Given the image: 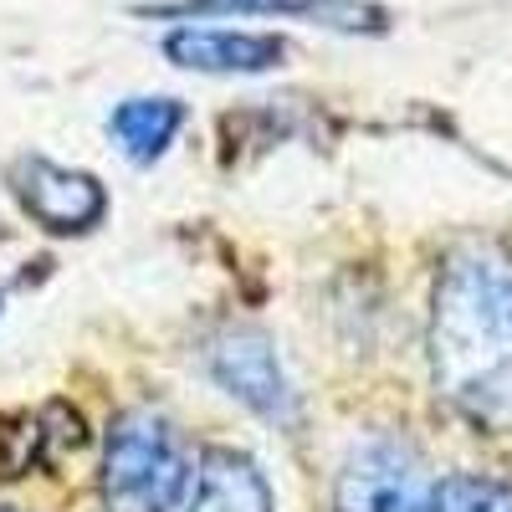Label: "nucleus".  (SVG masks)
Listing matches in <instances>:
<instances>
[{
    "mask_svg": "<svg viewBox=\"0 0 512 512\" xmlns=\"http://www.w3.org/2000/svg\"><path fill=\"white\" fill-rule=\"evenodd\" d=\"M431 384L472 431H512V251L497 241H456L431 282L425 318Z\"/></svg>",
    "mask_w": 512,
    "mask_h": 512,
    "instance_id": "obj_1",
    "label": "nucleus"
},
{
    "mask_svg": "<svg viewBox=\"0 0 512 512\" xmlns=\"http://www.w3.org/2000/svg\"><path fill=\"white\" fill-rule=\"evenodd\" d=\"M195 472V446L159 405H123L108 420L98 456L103 512H180Z\"/></svg>",
    "mask_w": 512,
    "mask_h": 512,
    "instance_id": "obj_2",
    "label": "nucleus"
},
{
    "mask_svg": "<svg viewBox=\"0 0 512 512\" xmlns=\"http://www.w3.org/2000/svg\"><path fill=\"white\" fill-rule=\"evenodd\" d=\"M200 364L210 374V384L236 400L241 410H251L256 420L282 425L292 431L303 420V395L287 374V359L277 349V338L256 323H221L216 333L200 344Z\"/></svg>",
    "mask_w": 512,
    "mask_h": 512,
    "instance_id": "obj_3",
    "label": "nucleus"
},
{
    "mask_svg": "<svg viewBox=\"0 0 512 512\" xmlns=\"http://www.w3.org/2000/svg\"><path fill=\"white\" fill-rule=\"evenodd\" d=\"M6 190L21 205V216L41 236H57V241L93 236L108 221V205H113L108 200V185L93 175V169L62 164V159L36 154V149H26V154L11 159Z\"/></svg>",
    "mask_w": 512,
    "mask_h": 512,
    "instance_id": "obj_4",
    "label": "nucleus"
},
{
    "mask_svg": "<svg viewBox=\"0 0 512 512\" xmlns=\"http://www.w3.org/2000/svg\"><path fill=\"white\" fill-rule=\"evenodd\" d=\"M431 502L436 477L400 436H364L338 461L333 512H431Z\"/></svg>",
    "mask_w": 512,
    "mask_h": 512,
    "instance_id": "obj_5",
    "label": "nucleus"
},
{
    "mask_svg": "<svg viewBox=\"0 0 512 512\" xmlns=\"http://www.w3.org/2000/svg\"><path fill=\"white\" fill-rule=\"evenodd\" d=\"M139 16L154 21H251V16H282V21H308L323 31H344V36H379L390 26L384 6L374 0H149L134 6Z\"/></svg>",
    "mask_w": 512,
    "mask_h": 512,
    "instance_id": "obj_6",
    "label": "nucleus"
},
{
    "mask_svg": "<svg viewBox=\"0 0 512 512\" xmlns=\"http://www.w3.org/2000/svg\"><path fill=\"white\" fill-rule=\"evenodd\" d=\"M159 52L200 77H262L287 67V41L277 31H246V26H210L180 21L159 36Z\"/></svg>",
    "mask_w": 512,
    "mask_h": 512,
    "instance_id": "obj_7",
    "label": "nucleus"
},
{
    "mask_svg": "<svg viewBox=\"0 0 512 512\" xmlns=\"http://www.w3.org/2000/svg\"><path fill=\"white\" fill-rule=\"evenodd\" d=\"M180 512H277V492L262 461L241 446H205L200 472Z\"/></svg>",
    "mask_w": 512,
    "mask_h": 512,
    "instance_id": "obj_8",
    "label": "nucleus"
},
{
    "mask_svg": "<svg viewBox=\"0 0 512 512\" xmlns=\"http://www.w3.org/2000/svg\"><path fill=\"white\" fill-rule=\"evenodd\" d=\"M190 123V108L180 98H169V93H128L108 108L103 128H108V139L113 149L134 164V169H149L159 164L169 149H175L180 139V128Z\"/></svg>",
    "mask_w": 512,
    "mask_h": 512,
    "instance_id": "obj_9",
    "label": "nucleus"
},
{
    "mask_svg": "<svg viewBox=\"0 0 512 512\" xmlns=\"http://www.w3.org/2000/svg\"><path fill=\"white\" fill-rule=\"evenodd\" d=\"M431 512H512V482L487 472H446L436 477Z\"/></svg>",
    "mask_w": 512,
    "mask_h": 512,
    "instance_id": "obj_10",
    "label": "nucleus"
},
{
    "mask_svg": "<svg viewBox=\"0 0 512 512\" xmlns=\"http://www.w3.org/2000/svg\"><path fill=\"white\" fill-rule=\"evenodd\" d=\"M0 313H6V292H0Z\"/></svg>",
    "mask_w": 512,
    "mask_h": 512,
    "instance_id": "obj_11",
    "label": "nucleus"
},
{
    "mask_svg": "<svg viewBox=\"0 0 512 512\" xmlns=\"http://www.w3.org/2000/svg\"><path fill=\"white\" fill-rule=\"evenodd\" d=\"M0 512H16V507H0Z\"/></svg>",
    "mask_w": 512,
    "mask_h": 512,
    "instance_id": "obj_12",
    "label": "nucleus"
}]
</instances>
